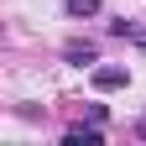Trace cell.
I'll return each mask as SVG.
<instances>
[{
    "label": "cell",
    "mask_w": 146,
    "mask_h": 146,
    "mask_svg": "<svg viewBox=\"0 0 146 146\" xmlns=\"http://www.w3.org/2000/svg\"><path fill=\"white\" fill-rule=\"evenodd\" d=\"M131 84V73H125L120 63H104V68H94V89L99 94H110V89H125Z\"/></svg>",
    "instance_id": "cell-1"
},
{
    "label": "cell",
    "mask_w": 146,
    "mask_h": 146,
    "mask_svg": "<svg viewBox=\"0 0 146 146\" xmlns=\"http://www.w3.org/2000/svg\"><path fill=\"white\" fill-rule=\"evenodd\" d=\"M63 141H68V146H99L104 136H99V125H73V131H68Z\"/></svg>",
    "instance_id": "cell-2"
},
{
    "label": "cell",
    "mask_w": 146,
    "mask_h": 146,
    "mask_svg": "<svg viewBox=\"0 0 146 146\" xmlns=\"http://www.w3.org/2000/svg\"><path fill=\"white\" fill-rule=\"evenodd\" d=\"M63 58L84 68V63H94V58H99V52H94V42H68V47H63Z\"/></svg>",
    "instance_id": "cell-3"
},
{
    "label": "cell",
    "mask_w": 146,
    "mask_h": 146,
    "mask_svg": "<svg viewBox=\"0 0 146 146\" xmlns=\"http://www.w3.org/2000/svg\"><path fill=\"white\" fill-rule=\"evenodd\" d=\"M63 11L73 21H84V16H99V0H63Z\"/></svg>",
    "instance_id": "cell-4"
},
{
    "label": "cell",
    "mask_w": 146,
    "mask_h": 146,
    "mask_svg": "<svg viewBox=\"0 0 146 146\" xmlns=\"http://www.w3.org/2000/svg\"><path fill=\"white\" fill-rule=\"evenodd\" d=\"M131 42H141V47H146V31H136V36H131Z\"/></svg>",
    "instance_id": "cell-5"
}]
</instances>
